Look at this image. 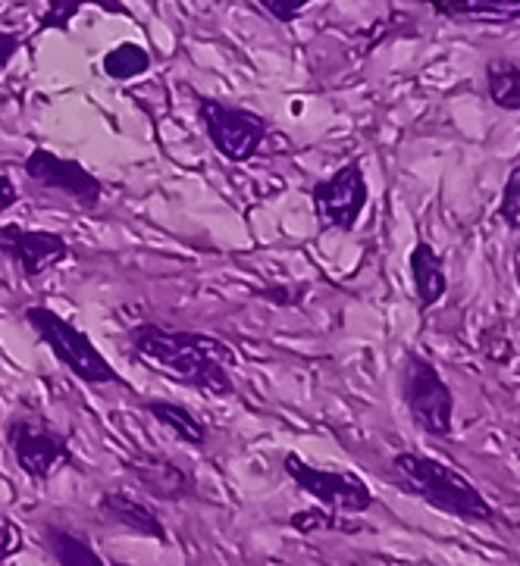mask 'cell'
<instances>
[{
  "mask_svg": "<svg viewBox=\"0 0 520 566\" xmlns=\"http://www.w3.org/2000/svg\"><path fill=\"white\" fill-rule=\"evenodd\" d=\"M126 470L145 492L160 501H186L198 492L191 473L164 454H132L126 460Z\"/></svg>",
  "mask_w": 520,
  "mask_h": 566,
  "instance_id": "obj_11",
  "label": "cell"
},
{
  "mask_svg": "<svg viewBox=\"0 0 520 566\" xmlns=\"http://www.w3.org/2000/svg\"><path fill=\"white\" fill-rule=\"evenodd\" d=\"M17 201H19L17 185L10 182L7 176H0V213H3V210H10V207H17Z\"/></svg>",
  "mask_w": 520,
  "mask_h": 566,
  "instance_id": "obj_25",
  "label": "cell"
},
{
  "mask_svg": "<svg viewBox=\"0 0 520 566\" xmlns=\"http://www.w3.org/2000/svg\"><path fill=\"white\" fill-rule=\"evenodd\" d=\"M25 323L35 329L41 345L51 347L60 364L73 373L75 379L85 385H123V376L113 369V364L97 350L92 338L82 329H75L70 319H63L51 307H29Z\"/></svg>",
  "mask_w": 520,
  "mask_h": 566,
  "instance_id": "obj_3",
  "label": "cell"
},
{
  "mask_svg": "<svg viewBox=\"0 0 520 566\" xmlns=\"http://www.w3.org/2000/svg\"><path fill=\"white\" fill-rule=\"evenodd\" d=\"M85 3H97V7H111L113 13H126V7L119 0H51L48 10L38 19V32H48V29H60L66 32L70 29V19L85 7Z\"/></svg>",
  "mask_w": 520,
  "mask_h": 566,
  "instance_id": "obj_19",
  "label": "cell"
},
{
  "mask_svg": "<svg viewBox=\"0 0 520 566\" xmlns=\"http://www.w3.org/2000/svg\"><path fill=\"white\" fill-rule=\"evenodd\" d=\"M410 279H414V292H417V304L429 311L436 307L448 292V275H446V263L439 251L429 244V241H417L410 248Z\"/></svg>",
  "mask_w": 520,
  "mask_h": 566,
  "instance_id": "obj_13",
  "label": "cell"
},
{
  "mask_svg": "<svg viewBox=\"0 0 520 566\" xmlns=\"http://www.w3.org/2000/svg\"><path fill=\"white\" fill-rule=\"evenodd\" d=\"M439 17L480 25H511L520 22V0H427Z\"/></svg>",
  "mask_w": 520,
  "mask_h": 566,
  "instance_id": "obj_14",
  "label": "cell"
},
{
  "mask_svg": "<svg viewBox=\"0 0 520 566\" xmlns=\"http://www.w3.org/2000/svg\"><path fill=\"white\" fill-rule=\"evenodd\" d=\"M198 111H201V119H205L210 145L217 147V154L226 157L229 164L251 160L263 145V138H267V128H270V123L260 113L232 107V104H223V101H214V97H201Z\"/></svg>",
  "mask_w": 520,
  "mask_h": 566,
  "instance_id": "obj_7",
  "label": "cell"
},
{
  "mask_svg": "<svg viewBox=\"0 0 520 566\" xmlns=\"http://www.w3.org/2000/svg\"><path fill=\"white\" fill-rule=\"evenodd\" d=\"M22 545H25L22 542V530H19L7 513H0V564L10 560V557H17Z\"/></svg>",
  "mask_w": 520,
  "mask_h": 566,
  "instance_id": "obj_22",
  "label": "cell"
},
{
  "mask_svg": "<svg viewBox=\"0 0 520 566\" xmlns=\"http://www.w3.org/2000/svg\"><path fill=\"white\" fill-rule=\"evenodd\" d=\"M486 94L499 111L520 113V63L511 56L486 60Z\"/></svg>",
  "mask_w": 520,
  "mask_h": 566,
  "instance_id": "obj_15",
  "label": "cell"
},
{
  "mask_svg": "<svg viewBox=\"0 0 520 566\" xmlns=\"http://www.w3.org/2000/svg\"><path fill=\"white\" fill-rule=\"evenodd\" d=\"M389 479L398 492L424 501L433 511L446 513V516L480 523V526L499 523V513L486 501V494L461 470L448 467L436 457L420 454V451H398L389 460Z\"/></svg>",
  "mask_w": 520,
  "mask_h": 566,
  "instance_id": "obj_2",
  "label": "cell"
},
{
  "mask_svg": "<svg viewBox=\"0 0 520 566\" xmlns=\"http://www.w3.org/2000/svg\"><path fill=\"white\" fill-rule=\"evenodd\" d=\"M514 279H518V289H520V251L518 256H514Z\"/></svg>",
  "mask_w": 520,
  "mask_h": 566,
  "instance_id": "obj_26",
  "label": "cell"
},
{
  "mask_svg": "<svg viewBox=\"0 0 520 566\" xmlns=\"http://www.w3.org/2000/svg\"><path fill=\"white\" fill-rule=\"evenodd\" d=\"M145 410H148L150 417L160 422L164 429H169V432L183 441V444L198 448V444H205L207 441V426L198 420L191 410H186L183 403L160 401V398H154V401H145Z\"/></svg>",
  "mask_w": 520,
  "mask_h": 566,
  "instance_id": "obj_16",
  "label": "cell"
},
{
  "mask_svg": "<svg viewBox=\"0 0 520 566\" xmlns=\"http://www.w3.org/2000/svg\"><path fill=\"white\" fill-rule=\"evenodd\" d=\"M41 538H44V548L51 551L56 566H107L82 535L63 530V526H48Z\"/></svg>",
  "mask_w": 520,
  "mask_h": 566,
  "instance_id": "obj_17",
  "label": "cell"
},
{
  "mask_svg": "<svg viewBox=\"0 0 520 566\" xmlns=\"http://www.w3.org/2000/svg\"><path fill=\"white\" fill-rule=\"evenodd\" d=\"M150 70V54L138 44H119L104 56V73L116 82H129L135 75H145Z\"/></svg>",
  "mask_w": 520,
  "mask_h": 566,
  "instance_id": "obj_18",
  "label": "cell"
},
{
  "mask_svg": "<svg viewBox=\"0 0 520 566\" xmlns=\"http://www.w3.org/2000/svg\"><path fill=\"white\" fill-rule=\"evenodd\" d=\"M129 345L150 369L207 398H229L236 391L229 376L232 350L210 335L142 323L129 332Z\"/></svg>",
  "mask_w": 520,
  "mask_h": 566,
  "instance_id": "obj_1",
  "label": "cell"
},
{
  "mask_svg": "<svg viewBox=\"0 0 520 566\" xmlns=\"http://www.w3.org/2000/svg\"><path fill=\"white\" fill-rule=\"evenodd\" d=\"M101 513L111 516L116 526L135 532L142 538H154V542H169L167 526L160 520V513L150 507L145 497L126 492V489H113V492L101 494Z\"/></svg>",
  "mask_w": 520,
  "mask_h": 566,
  "instance_id": "obj_12",
  "label": "cell"
},
{
  "mask_svg": "<svg viewBox=\"0 0 520 566\" xmlns=\"http://www.w3.org/2000/svg\"><path fill=\"white\" fill-rule=\"evenodd\" d=\"M0 251L13 256V263L25 279H38V275L54 270L70 256V244H66V238L56 235V232L22 229L17 222H10V226L0 229Z\"/></svg>",
  "mask_w": 520,
  "mask_h": 566,
  "instance_id": "obj_10",
  "label": "cell"
},
{
  "mask_svg": "<svg viewBox=\"0 0 520 566\" xmlns=\"http://www.w3.org/2000/svg\"><path fill=\"white\" fill-rule=\"evenodd\" d=\"M289 479L295 482L304 494H311L320 507L342 513V516H361L373 507L371 485L354 473H339V470H323L308 463L304 457L285 454L282 460Z\"/></svg>",
  "mask_w": 520,
  "mask_h": 566,
  "instance_id": "obj_6",
  "label": "cell"
},
{
  "mask_svg": "<svg viewBox=\"0 0 520 566\" xmlns=\"http://www.w3.org/2000/svg\"><path fill=\"white\" fill-rule=\"evenodd\" d=\"M19 48H22V35H17V32H0V70L17 56Z\"/></svg>",
  "mask_w": 520,
  "mask_h": 566,
  "instance_id": "obj_24",
  "label": "cell"
},
{
  "mask_svg": "<svg viewBox=\"0 0 520 566\" xmlns=\"http://www.w3.org/2000/svg\"><path fill=\"white\" fill-rule=\"evenodd\" d=\"M7 444L19 470L35 482H48L51 475L73 463L70 439L41 417H13L7 422Z\"/></svg>",
  "mask_w": 520,
  "mask_h": 566,
  "instance_id": "obj_5",
  "label": "cell"
},
{
  "mask_svg": "<svg viewBox=\"0 0 520 566\" xmlns=\"http://www.w3.org/2000/svg\"><path fill=\"white\" fill-rule=\"evenodd\" d=\"M311 201H314V213L323 229L352 232L367 201H371L364 166L357 164V160H349L345 166H339L330 179L314 185Z\"/></svg>",
  "mask_w": 520,
  "mask_h": 566,
  "instance_id": "obj_8",
  "label": "cell"
},
{
  "mask_svg": "<svg viewBox=\"0 0 520 566\" xmlns=\"http://www.w3.org/2000/svg\"><path fill=\"white\" fill-rule=\"evenodd\" d=\"M339 516H342V513L326 511V507H320V511H298L289 516V526H292L298 535H316V532H333V530L352 532L354 526L342 523Z\"/></svg>",
  "mask_w": 520,
  "mask_h": 566,
  "instance_id": "obj_20",
  "label": "cell"
},
{
  "mask_svg": "<svg viewBox=\"0 0 520 566\" xmlns=\"http://www.w3.org/2000/svg\"><path fill=\"white\" fill-rule=\"evenodd\" d=\"M25 176L32 182L51 188V191H60V195L73 198V201L89 207V210H94L101 203V195H104V185L97 182L94 172H89L79 160H66V157H60L54 150H48V147H35L25 157Z\"/></svg>",
  "mask_w": 520,
  "mask_h": 566,
  "instance_id": "obj_9",
  "label": "cell"
},
{
  "mask_svg": "<svg viewBox=\"0 0 520 566\" xmlns=\"http://www.w3.org/2000/svg\"><path fill=\"white\" fill-rule=\"evenodd\" d=\"M499 217H502L505 226L520 238V160L511 166V172H508V179H505Z\"/></svg>",
  "mask_w": 520,
  "mask_h": 566,
  "instance_id": "obj_21",
  "label": "cell"
},
{
  "mask_svg": "<svg viewBox=\"0 0 520 566\" xmlns=\"http://www.w3.org/2000/svg\"><path fill=\"white\" fill-rule=\"evenodd\" d=\"M402 398L408 407V417L420 432H427L433 439H451L455 395L436 364L417 350H408L405 366H402Z\"/></svg>",
  "mask_w": 520,
  "mask_h": 566,
  "instance_id": "obj_4",
  "label": "cell"
},
{
  "mask_svg": "<svg viewBox=\"0 0 520 566\" xmlns=\"http://www.w3.org/2000/svg\"><path fill=\"white\" fill-rule=\"evenodd\" d=\"M263 3V10H270V17L279 19V22H292L304 13V7L311 3V0H260Z\"/></svg>",
  "mask_w": 520,
  "mask_h": 566,
  "instance_id": "obj_23",
  "label": "cell"
}]
</instances>
